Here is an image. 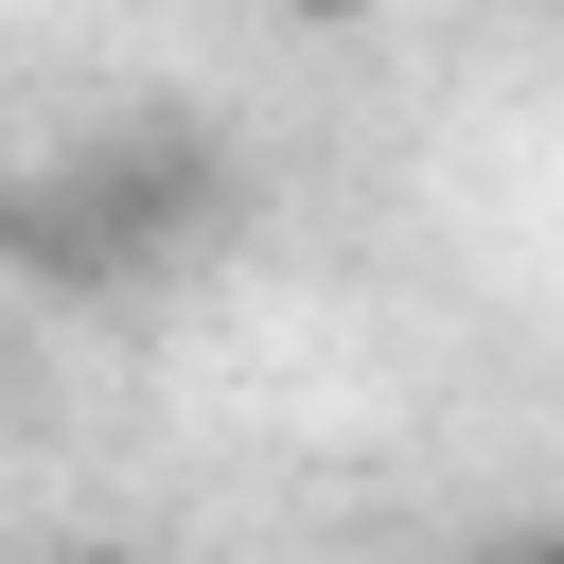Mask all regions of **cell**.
Wrapping results in <instances>:
<instances>
[{"instance_id": "obj_1", "label": "cell", "mask_w": 564, "mask_h": 564, "mask_svg": "<svg viewBox=\"0 0 564 564\" xmlns=\"http://www.w3.org/2000/svg\"><path fill=\"white\" fill-rule=\"evenodd\" d=\"M476 564H564V546H546V529H494V546H476Z\"/></svg>"}, {"instance_id": "obj_2", "label": "cell", "mask_w": 564, "mask_h": 564, "mask_svg": "<svg viewBox=\"0 0 564 564\" xmlns=\"http://www.w3.org/2000/svg\"><path fill=\"white\" fill-rule=\"evenodd\" d=\"M35 564H106V546H35Z\"/></svg>"}]
</instances>
